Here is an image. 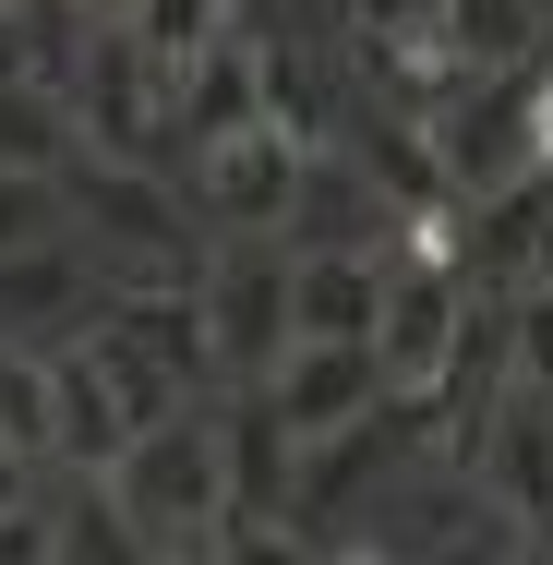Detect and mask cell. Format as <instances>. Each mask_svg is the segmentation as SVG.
I'll list each match as a JSON object with an SVG mask.
<instances>
[{
    "mask_svg": "<svg viewBox=\"0 0 553 565\" xmlns=\"http://www.w3.org/2000/svg\"><path fill=\"white\" fill-rule=\"evenodd\" d=\"M109 481V505L132 518V542L145 554H217L228 542V434L217 409H157V422H132V446L97 469Z\"/></svg>",
    "mask_w": 553,
    "mask_h": 565,
    "instance_id": "cell-1",
    "label": "cell"
},
{
    "mask_svg": "<svg viewBox=\"0 0 553 565\" xmlns=\"http://www.w3.org/2000/svg\"><path fill=\"white\" fill-rule=\"evenodd\" d=\"M61 193H73V241L109 265V289H157V277H181V193H169L145 157L73 145Z\"/></svg>",
    "mask_w": 553,
    "mask_h": 565,
    "instance_id": "cell-2",
    "label": "cell"
},
{
    "mask_svg": "<svg viewBox=\"0 0 553 565\" xmlns=\"http://www.w3.org/2000/svg\"><path fill=\"white\" fill-rule=\"evenodd\" d=\"M301 169H313V132H301L289 109H253V120H228V132H193V217H217V228H289Z\"/></svg>",
    "mask_w": 553,
    "mask_h": 565,
    "instance_id": "cell-3",
    "label": "cell"
},
{
    "mask_svg": "<svg viewBox=\"0 0 553 565\" xmlns=\"http://www.w3.org/2000/svg\"><path fill=\"white\" fill-rule=\"evenodd\" d=\"M289 265H301V253H277V241H253V228H228L217 253H205L193 301H205V338H217L228 385H253V373L289 349Z\"/></svg>",
    "mask_w": 553,
    "mask_h": 565,
    "instance_id": "cell-4",
    "label": "cell"
},
{
    "mask_svg": "<svg viewBox=\"0 0 553 565\" xmlns=\"http://www.w3.org/2000/svg\"><path fill=\"white\" fill-rule=\"evenodd\" d=\"M457 265L445 253H397L385 241V313H373V361L397 397H445V361H457Z\"/></svg>",
    "mask_w": 553,
    "mask_h": 565,
    "instance_id": "cell-5",
    "label": "cell"
},
{
    "mask_svg": "<svg viewBox=\"0 0 553 565\" xmlns=\"http://www.w3.org/2000/svg\"><path fill=\"white\" fill-rule=\"evenodd\" d=\"M469 481H481L530 542H553V397L542 385H506V397L469 422Z\"/></svg>",
    "mask_w": 553,
    "mask_h": 565,
    "instance_id": "cell-6",
    "label": "cell"
},
{
    "mask_svg": "<svg viewBox=\"0 0 553 565\" xmlns=\"http://www.w3.org/2000/svg\"><path fill=\"white\" fill-rule=\"evenodd\" d=\"M132 385H120L109 338H49V457H73V481L85 469H109L132 446Z\"/></svg>",
    "mask_w": 553,
    "mask_h": 565,
    "instance_id": "cell-7",
    "label": "cell"
},
{
    "mask_svg": "<svg viewBox=\"0 0 553 565\" xmlns=\"http://www.w3.org/2000/svg\"><path fill=\"white\" fill-rule=\"evenodd\" d=\"M253 385L277 397V422H289L301 446H313V434H337V422H361L373 397H397V385H385V361H373V338H289Z\"/></svg>",
    "mask_w": 553,
    "mask_h": 565,
    "instance_id": "cell-8",
    "label": "cell"
},
{
    "mask_svg": "<svg viewBox=\"0 0 553 565\" xmlns=\"http://www.w3.org/2000/svg\"><path fill=\"white\" fill-rule=\"evenodd\" d=\"M373 313H385V241H301L289 338H373Z\"/></svg>",
    "mask_w": 553,
    "mask_h": 565,
    "instance_id": "cell-9",
    "label": "cell"
},
{
    "mask_svg": "<svg viewBox=\"0 0 553 565\" xmlns=\"http://www.w3.org/2000/svg\"><path fill=\"white\" fill-rule=\"evenodd\" d=\"M85 120L61 73H0V169H73Z\"/></svg>",
    "mask_w": 553,
    "mask_h": 565,
    "instance_id": "cell-10",
    "label": "cell"
},
{
    "mask_svg": "<svg viewBox=\"0 0 553 565\" xmlns=\"http://www.w3.org/2000/svg\"><path fill=\"white\" fill-rule=\"evenodd\" d=\"M445 36L469 73H518L530 36H542V0H445Z\"/></svg>",
    "mask_w": 553,
    "mask_h": 565,
    "instance_id": "cell-11",
    "label": "cell"
},
{
    "mask_svg": "<svg viewBox=\"0 0 553 565\" xmlns=\"http://www.w3.org/2000/svg\"><path fill=\"white\" fill-rule=\"evenodd\" d=\"M36 241H73L61 169H0V253H36Z\"/></svg>",
    "mask_w": 553,
    "mask_h": 565,
    "instance_id": "cell-12",
    "label": "cell"
},
{
    "mask_svg": "<svg viewBox=\"0 0 553 565\" xmlns=\"http://www.w3.org/2000/svg\"><path fill=\"white\" fill-rule=\"evenodd\" d=\"M228 12H241V0H132V36H145V49H157L169 73H181V61H193V49L217 36Z\"/></svg>",
    "mask_w": 553,
    "mask_h": 565,
    "instance_id": "cell-13",
    "label": "cell"
},
{
    "mask_svg": "<svg viewBox=\"0 0 553 565\" xmlns=\"http://www.w3.org/2000/svg\"><path fill=\"white\" fill-rule=\"evenodd\" d=\"M506 373L553 397V277H530V289H518V313H506Z\"/></svg>",
    "mask_w": 553,
    "mask_h": 565,
    "instance_id": "cell-14",
    "label": "cell"
},
{
    "mask_svg": "<svg viewBox=\"0 0 553 565\" xmlns=\"http://www.w3.org/2000/svg\"><path fill=\"white\" fill-rule=\"evenodd\" d=\"M349 24L361 36H422V24H445V0H349Z\"/></svg>",
    "mask_w": 553,
    "mask_h": 565,
    "instance_id": "cell-15",
    "label": "cell"
},
{
    "mask_svg": "<svg viewBox=\"0 0 553 565\" xmlns=\"http://www.w3.org/2000/svg\"><path fill=\"white\" fill-rule=\"evenodd\" d=\"M36 469H49V446L0 434V518H12V505H36Z\"/></svg>",
    "mask_w": 553,
    "mask_h": 565,
    "instance_id": "cell-16",
    "label": "cell"
},
{
    "mask_svg": "<svg viewBox=\"0 0 553 565\" xmlns=\"http://www.w3.org/2000/svg\"><path fill=\"white\" fill-rule=\"evenodd\" d=\"M518 109H530V169H553V61L518 85Z\"/></svg>",
    "mask_w": 553,
    "mask_h": 565,
    "instance_id": "cell-17",
    "label": "cell"
},
{
    "mask_svg": "<svg viewBox=\"0 0 553 565\" xmlns=\"http://www.w3.org/2000/svg\"><path fill=\"white\" fill-rule=\"evenodd\" d=\"M530 277H553V193H530Z\"/></svg>",
    "mask_w": 553,
    "mask_h": 565,
    "instance_id": "cell-18",
    "label": "cell"
}]
</instances>
